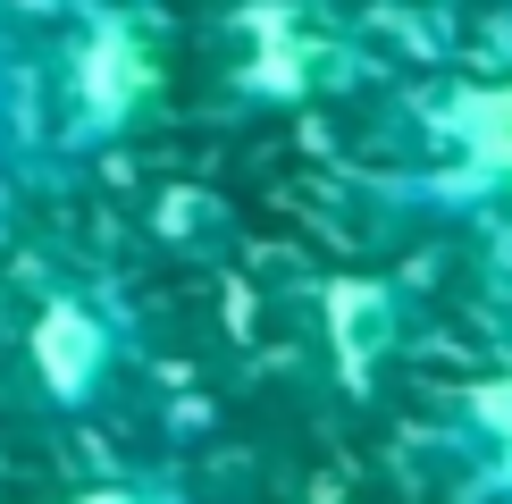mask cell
Segmentation results:
<instances>
[{"instance_id":"cell-1","label":"cell","mask_w":512,"mask_h":504,"mask_svg":"<svg viewBox=\"0 0 512 504\" xmlns=\"http://www.w3.org/2000/svg\"><path fill=\"white\" fill-rule=\"evenodd\" d=\"M143 93H152V42L126 9H93L68 34L59 59V143L68 152H101L135 126Z\"/></svg>"},{"instance_id":"cell-2","label":"cell","mask_w":512,"mask_h":504,"mask_svg":"<svg viewBox=\"0 0 512 504\" xmlns=\"http://www.w3.org/2000/svg\"><path fill=\"white\" fill-rule=\"evenodd\" d=\"M118 353H126V336L110 320V303H93V294H42L34 303L26 370H34V387H42L51 412H93L110 395V378H118Z\"/></svg>"},{"instance_id":"cell-3","label":"cell","mask_w":512,"mask_h":504,"mask_svg":"<svg viewBox=\"0 0 512 504\" xmlns=\"http://www.w3.org/2000/svg\"><path fill=\"white\" fill-rule=\"evenodd\" d=\"M328 345H336L345 387H370L387 345H395V294L378 278H336L328 286Z\"/></svg>"},{"instance_id":"cell-4","label":"cell","mask_w":512,"mask_h":504,"mask_svg":"<svg viewBox=\"0 0 512 504\" xmlns=\"http://www.w3.org/2000/svg\"><path fill=\"white\" fill-rule=\"evenodd\" d=\"M437 126H445V143H454L462 177H479V185H512V84L454 93Z\"/></svg>"},{"instance_id":"cell-5","label":"cell","mask_w":512,"mask_h":504,"mask_svg":"<svg viewBox=\"0 0 512 504\" xmlns=\"http://www.w3.org/2000/svg\"><path fill=\"white\" fill-rule=\"evenodd\" d=\"M462 437H471V479L512 504V370L462 395Z\"/></svg>"},{"instance_id":"cell-6","label":"cell","mask_w":512,"mask_h":504,"mask_svg":"<svg viewBox=\"0 0 512 504\" xmlns=\"http://www.w3.org/2000/svg\"><path fill=\"white\" fill-rule=\"evenodd\" d=\"M9 143H17V76L0 68V160H9Z\"/></svg>"},{"instance_id":"cell-7","label":"cell","mask_w":512,"mask_h":504,"mask_svg":"<svg viewBox=\"0 0 512 504\" xmlns=\"http://www.w3.org/2000/svg\"><path fill=\"white\" fill-rule=\"evenodd\" d=\"M76 504H177V496H160V488H93V496H76Z\"/></svg>"}]
</instances>
